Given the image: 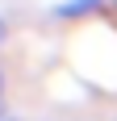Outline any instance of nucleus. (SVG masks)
<instances>
[{
	"label": "nucleus",
	"instance_id": "nucleus-1",
	"mask_svg": "<svg viewBox=\"0 0 117 121\" xmlns=\"http://www.w3.org/2000/svg\"><path fill=\"white\" fill-rule=\"evenodd\" d=\"M100 0H67V4H58V17H84L88 9H96Z\"/></svg>",
	"mask_w": 117,
	"mask_h": 121
},
{
	"label": "nucleus",
	"instance_id": "nucleus-2",
	"mask_svg": "<svg viewBox=\"0 0 117 121\" xmlns=\"http://www.w3.org/2000/svg\"><path fill=\"white\" fill-rule=\"evenodd\" d=\"M4 42H9V21L0 17V46H4Z\"/></svg>",
	"mask_w": 117,
	"mask_h": 121
},
{
	"label": "nucleus",
	"instance_id": "nucleus-3",
	"mask_svg": "<svg viewBox=\"0 0 117 121\" xmlns=\"http://www.w3.org/2000/svg\"><path fill=\"white\" fill-rule=\"evenodd\" d=\"M0 117H4V100H0Z\"/></svg>",
	"mask_w": 117,
	"mask_h": 121
},
{
	"label": "nucleus",
	"instance_id": "nucleus-4",
	"mask_svg": "<svg viewBox=\"0 0 117 121\" xmlns=\"http://www.w3.org/2000/svg\"><path fill=\"white\" fill-rule=\"evenodd\" d=\"M0 88H4V75H0Z\"/></svg>",
	"mask_w": 117,
	"mask_h": 121
},
{
	"label": "nucleus",
	"instance_id": "nucleus-5",
	"mask_svg": "<svg viewBox=\"0 0 117 121\" xmlns=\"http://www.w3.org/2000/svg\"><path fill=\"white\" fill-rule=\"evenodd\" d=\"M0 121H4V117H0Z\"/></svg>",
	"mask_w": 117,
	"mask_h": 121
}]
</instances>
